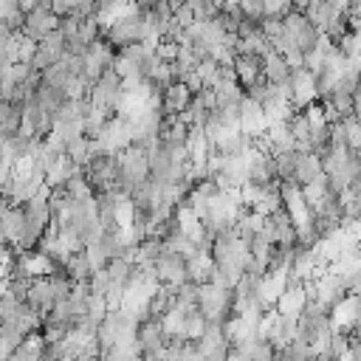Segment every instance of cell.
<instances>
[{"mask_svg": "<svg viewBox=\"0 0 361 361\" xmlns=\"http://www.w3.org/2000/svg\"><path fill=\"white\" fill-rule=\"evenodd\" d=\"M166 251V243L161 240V237H155V234H149V237H144L141 243H138V262H155L161 254Z\"/></svg>", "mask_w": 361, "mask_h": 361, "instance_id": "15", "label": "cell"}, {"mask_svg": "<svg viewBox=\"0 0 361 361\" xmlns=\"http://www.w3.org/2000/svg\"><path fill=\"white\" fill-rule=\"evenodd\" d=\"M39 45H45V48H51V51H56V54H65V34H62L59 28H54V31H48V34L39 39Z\"/></svg>", "mask_w": 361, "mask_h": 361, "instance_id": "21", "label": "cell"}, {"mask_svg": "<svg viewBox=\"0 0 361 361\" xmlns=\"http://www.w3.org/2000/svg\"><path fill=\"white\" fill-rule=\"evenodd\" d=\"M234 76L243 87H248L251 82H257L259 76H265V56L254 54V51H245V54H237L234 56Z\"/></svg>", "mask_w": 361, "mask_h": 361, "instance_id": "6", "label": "cell"}, {"mask_svg": "<svg viewBox=\"0 0 361 361\" xmlns=\"http://www.w3.org/2000/svg\"><path fill=\"white\" fill-rule=\"evenodd\" d=\"M341 127H344V135H347L350 149H361V121H358V116L355 113L353 116H344L341 118Z\"/></svg>", "mask_w": 361, "mask_h": 361, "instance_id": "18", "label": "cell"}, {"mask_svg": "<svg viewBox=\"0 0 361 361\" xmlns=\"http://www.w3.org/2000/svg\"><path fill=\"white\" fill-rule=\"evenodd\" d=\"M302 14H305V17H307V20H310V23H313L319 31H324V28L330 25V20L336 17L324 0H310V3H307V8H305Z\"/></svg>", "mask_w": 361, "mask_h": 361, "instance_id": "14", "label": "cell"}, {"mask_svg": "<svg viewBox=\"0 0 361 361\" xmlns=\"http://www.w3.org/2000/svg\"><path fill=\"white\" fill-rule=\"evenodd\" d=\"M155 271H158V279L164 285H178L186 279V254L175 251L166 245V251L155 259Z\"/></svg>", "mask_w": 361, "mask_h": 361, "instance_id": "4", "label": "cell"}, {"mask_svg": "<svg viewBox=\"0 0 361 361\" xmlns=\"http://www.w3.org/2000/svg\"><path fill=\"white\" fill-rule=\"evenodd\" d=\"M265 79H268L271 85H288V79H290V65H288V59H285L279 51H271V54L265 56Z\"/></svg>", "mask_w": 361, "mask_h": 361, "instance_id": "11", "label": "cell"}, {"mask_svg": "<svg viewBox=\"0 0 361 361\" xmlns=\"http://www.w3.org/2000/svg\"><path fill=\"white\" fill-rule=\"evenodd\" d=\"M302 147H293V149H282V152H274V164H276V178L279 180H288V178H293V172H296V164H299V158H302Z\"/></svg>", "mask_w": 361, "mask_h": 361, "instance_id": "13", "label": "cell"}, {"mask_svg": "<svg viewBox=\"0 0 361 361\" xmlns=\"http://www.w3.org/2000/svg\"><path fill=\"white\" fill-rule=\"evenodd\" d=\"M265 231L271 234V240L282 248H293L296 245V223L290 217V212L285 206L274 209L268 217H265Z\"/></svg>", "mask_w": 361, "mask_h": 361, "instance_id": "3", "label": "cell"}, {"mask_svg": "<svg viewBox=\"0 0 361 361\" xmlns=\"http://www.w3.org/2000/svg\"><path fill=\"white\" fill-rule=\"evenodd\" d=\"M62 268H65V274H68L73 282H87V279H90V274H93V265H90V259H87L85 248L71 251Z\"/></svg>", "mask_w": 361, "mask_h": 361, "instance_id": "10", "label": "cell"}, {"mask_svg": "<svg viewBox=\"0 0 361 361\" xmlns=\"http://www.w3.org/2000/svg\"><path fill=\"white\" fill-rule=\"evenodd\" d=\"M25 302L31 305V307H37L42 316L54 307V290H51V282H48V274L45 276H34L31 279V285H28V296H25Z\"/></svg>", "mask_w": 361, "mask_h": 361, "instance_id": "7", "label": "cell"}, {"mask_svg": "<svg viewBox=\"0 0 361 361\" xmlns=\"http://www.w3.org/2000/svg\"><path fill=\"white\" fill-rule=\"evenodd\" d=\"M322 172H324V169H322V155H319V152H302V158H299V164H296L293 178L305 186V183L316 180Z\"/></svg>", "mask_w": 361, "mask_h": 361, "instance_id": "12", "label": "cell"}, {"mask_svg": "<svg viewBox=\"0 0 361 361\" xmlns=\"http://www.w3.org/2000/svg\"><path fill=\"white\" fill-rule=\"evenodd\" d=\"M307 3H310V0H290V8H293V11H305Z\"/></svg>", "mask_w": 361, "mask_h": 361, "instance_id": "23", "label": "cell"}, {"mask_svg": "<svg viewBox=\"0 0 361 361\" xmlns=\"http://www.w3.org/2000/svg\"><path fill=\"white\" fill-rule=\"evenodd\" d=\"M79 25H82V14H65V17H59V31L65 34V37H73V34H79Z\"/></svg>", "mask_w": 361, "mask_h": 361, "instance_id": "20", "label": "cell"}, {"mask_svg": "<svg viewBox=\"0 0 361 361\" xmlns=\"http://www.w3.org/2000/svg\"><path fill=\"white\" fill-rule=\"evenodd\" d=\"M164 113L172 116V113H180L189 102H192V90L183 85V82H172L169 87H164Z\"/></svg>", "mask_w": 361, "mask_h": 361, "instance_id": "9", "label": "cell"}, {"mask_svg": "<svg viewBox=\"0 0 361 361\" xmlns=\"http://www.w3.org/2000/svg\"><path fill=\"white\" fill-rule=\"evenodd\" d=\"M56 59H62V54H56V51H51V48H45V45H37V51H34V56H31V68L45 71V68H51Z\"/></svg>", "mask_w": 361, "mask_h": 361, "instance_id": "19", "label": "cell"}, {"mask_svg": "<svg viewBox=\"0 0 361 361\" xmlns=\"http://www.w3.org/2000/svg\"><path fill=\"white\" fill-rule=\"evenodd\" d=\"M71 79H73V73L68 71V65H65L62 59H56L51 68H45V71H42V82H48V85H56V87H65Z\"/></svg>", "mask_w": 361, "mask_h": 361, "instance_id": "17", "label": "cell"}, {"mask_svg": "<svg viewBox=\"0 0 361 361\" xmlns=\"http://www.w3.org/2000/svg\"><path fill=\"white\" fill-rule=\"evenodd\" d=\"M65 155H68V158H71L76 166H85V164L90 161V138H87V135H79V138L68 141Z\"/></svg>", "mask_w": 361, "mask_h": 361, "instance_id": "16", "label": "cell"}, {"mask_svg": "<svg viewBox=\"0 0 361 361\" xmlns=\"http://www.w3.org/2000/svg\"><path fill=\"white\" fill-rule=\"evenodd\" d=\"M212 271H214V257L212 251H195L186 257V279L203 285L212 279Z\"/></svg>", "mask_w": 361, "mask_h": 361, "instance_id": "8", "label": "cell"}, {"mask_svg": "<svg viewBox=\"0 0 361 361\" xmlns=\"http://www.w3.org/2000/svg\"><path fill=\"white\" fill-rule=\"evenodd\" d=\"M56 25H59V14H54V8H51L48 3H39L37 8L25 11V25H23V31L39 42V39H42L48 31H54Z\"/></svg>", "mask_w": 361, "mask_h": 361, "instance_id": "5", "label": "cell"}, {"mask_svg": "<svg viewBox=\"0 0 361 361\" xmlns=\"http://www.w3.org/2000/svg\"><path fill=\"white\" fill-rule=\"evenodd\" d=\"M172 17H175V23H178L180 28H189V25H195V20H197L189 3H183L180 8H175V11H172Z\"/></svg>", "mask_w": 361, "mask_h": 361, "instance_id": "22", "label": "cell"}, {"mask_svg": "<svg viewBox=\"0 0 361 361\" xmlns=\"http://www.w3.org/2000/svg\"><path fill=\"white\" fill-rule=\"evenodd\" d=\"M118 155H121V166H118L116 186L130 195L135 186H141L144 180H149V155L138 144H130V147L118 149Z\"/></svg>", "mask_w": 361, "mask_h": 361, "instance_id": "1", "label": "cell"}, {"mask_svg": "<svg viewBox=\"0 0 361 361\" xmlns=\"http://www.w3.org/2000/svg\"><path fill=\"white\" fill-rule=\"evenodd\" d=\"M288 90H290V104L305 110L307 104H313L319 99V90H316V79L313 73L305 68V65H296L290 68V79H288Z\"/></svg>", "mask_w": 361, "mask_h": 361, "instance_id": "2", "label": "cell"}]
</instances>
